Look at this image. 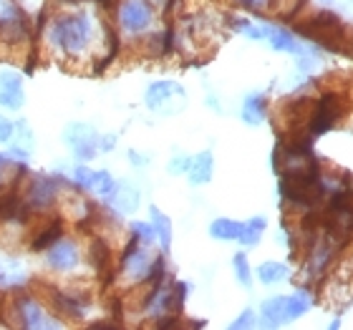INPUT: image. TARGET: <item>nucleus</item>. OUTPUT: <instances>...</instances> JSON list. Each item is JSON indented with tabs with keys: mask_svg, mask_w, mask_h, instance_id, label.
Returning <instances> with one entry per match:
<instances>
[{
	"mask_svg": "<svg viewBox=\"0 0 353 330\" xmlns=\"http://www.w3.org/2000/svg\"><path fill=\"white\" fill-rule=\"evenodd\" d=\"M46 38L53 51H59L66 59H83L96 41V25L94 18L86 10H63L53 15Z\"/></svg>",
	"mask_w": 353,
	"mask_h": 330,
	"instance_id": "1",
	"label": "nucleus"
},
{
	"mask_svg": "<svg viewBox=\"0 0 353 330\" xmlns=\"http://www.w3.org/2000/svg\"><path fill=\"white\" fill-rule=\"evenodd\" d=\"M159 255L152 252V245H144L139 240H129L121 262H119V278L126 285H141V282H152V272Z\"/></svg>",
	"mask_w": 353,
	"mask_h": 330,
	"instance_id": "2",
	"label": "nucleus"
},
{
	"mask_svg": "<svg viewBox=\"0 0 353 330\" xmlns=\"http://www.w3.org/2000/svg\"><path fill=\"white\" fill-rule=\"evenodd\" d=\"M114 18H117V28L121 30V36L141 38L154 25V3L152 0H119Z\"/></svg>",
	"mask_w": 353,
	"mask_h": 330,
	"instance_id": "3",
	"label": "nucleus"
},
{
	"mask_svg": "<svg viewBox=\"0 0 353 330\" xmlns=\"http://www.w3.org/2000/svg\"><path fill=\"white\" fill-rule=\"evenodd\" d=\"M10 313L15 318V325L21 328H61V320H53L36 298H30L28 293L26 295H15L13 305H10Z\"/></svg>",
	"mask_w": 353,
	"mask_h": 330,
	"instance_id": "4",
	"label": "nucleus"
},
{
	"mask_svg": "<svg viewBox=\"0 0 353 330\" xmlns=\"http://www.w3.org/2000/svg\"><path fill=\"white\" fill-rule=\"evenodd\" d=\"M63 141L74 149V154L79 162H91L101 149H99V141L101 136L96 134V129L91 124H81V121H74V124L66 126L63 132Z\"/></svg>",
	"mask_w": 353,
	"mask_h": 330,
	"instance_id": "5",
	"label": "nucleus"
},
{
	"mask_svg": "<svg viewBox=\"0 0 353 330\" xmlns=\"http://www.w3.org/2000/svg\"><path fill=\"white\" fill-rule=\"evenodd\" d=\"M23 199H26L30 209H36V212L51 209V207L56 205V199H59V179L51 174H36L28 182V187H26Z\"/></svg>",
	"mask_w": 353,
	"mask_h": 330,
	"instance_id": "6",
	"label": "nucleus"
},
{
	"mask_svg": "<svg viewBox=\"0 0 353 330\" xmlns=\"http://www.w3.org/2000/svg\"><path fill=\"white\" fill-rule=\"evenodd\" d=\"M46 262L53 272H74L81 265V247L71 237H61L46 249Z\"/></svg>",
	"mask_w": 353,
	"mask_h": 330,
	"instance_id": "7",
	"label": "nucleus"
},
{
	"mask_svg": "<svg viewBox=\"0 0 353 330\" xmlns=\"http://www.w3.org/2000/svg\"><path fill=\"white\" fill-rule=\"evenodd\" d=\"M26 103L23 76L15 71H0V106L8 111H21Z\"/></svg>",
	"mask_w": 353,
	"mask_h": 330,
	"instance_id": "8",
	"label": "nucleus"
},
{
	"mask_svg": "<svg viewBox=\"0 0 353 330\" xmlns=\"http://www.w3.org/2000/svg\"><path fill=\"white\" fill-rule=\"evenodd\" d=\"M172 99H184V88L176 81H154L144 94V103L152 111H164Z\"/></svg>",
	"mask_w": 353,
	"mask_h": 330,
	"instance_id": "9",
	"label": "nucleus"
},
{
	"mask_svg": "<svg viewBox=\"0 0 353 330\" xmlns=\"http://www.w3.org/2000/svg\"><path fill=\"white\" fill-rule=\"evenodd\" d=\"M51 300L56 305V313L63 318H76V320H81L83 313H86V305H88V298L79 293H61V290H53L51 293Z\"/></svg>",
	"mask_w": 353,
	"mask_h": 330,
	"instance_id": "10",
	"label": "nucleus"
},
{
	"mask_svg": "<svg viewBox=\"0 0 353 330\" xmlns=\"http://www.w3.org/2000/svg\"><path fill=\"white\" fill-rule=\"evenodd\" d=\"M285 298L288 295H272L260 305V325L263 328H278L285 323Z\"/></svg>",
	"mask_w": 353,
	"mask_h": 330,
	"instance_id": "11",
	"label": "nucleus"
},
{
	"mask_svg": "<svg viewBox=\"0 0 353 330\" xmlns=\"http://www.w3.org/2000/svg\"><path fill=\"white\" fill-rule=\"evenodd\" d=\"M212 172H214L212 152H199L197 156H192V167H190V172H187V179H190L194 187H202V184L212 182Z\"/></svg>",
	"mask_w": 353,
	"mask_h": 330,
	"instance_id": "12",
	"label": "nucleus"
},
{
	"mask_svg": "<svg viewBox=\"0 0 353 330\" xmlns=\"http://www.w3.org/2000/svg\"><path fill=\"white\" fill-rule=\"evenodd\" d=\"M268 118V99L263 94H248L243 101V121L248 126H260Z\"/></svg>",
	"mask_w": 353,
	"mask_h": 330,
	"instance_id": "13",
	"label": "nucleus"
},
{
	"mask_svg": "<svg viewBox=\"0 0 353 330\" xmlns=\"http://www.w3.org/2000/svg\"><path fill=\"white\" fill-rule=\"evenodd\" d=\"M243 225L245 222L230 220V217H217L210 225V237L217 240V243H237L240 235H243Z\"/></svg>",
	"mask_w": 353,
	"mask_h": 330,
	"instance_id": "14",
	"label": "nucleus"
},
{
	"mask_svg": "<svg viewBox=\"0 0 353 330\" xmlns=\"http://www.w3.org/2000/svg\"><path fill=\"white\" fill-rule=\"evenodd\" d=\"M109 205L117 209L119 214H132L139 209V192L134 189L132 184H119L114 197L109 199Z\"/></svg>",
	"mask_w": 353,
	"mask_h": 330,
	"instance_id": "15",
	"label": "nucleus"
},
{
	"mask_svg": "<svg viewBox=\"0 0 353 330\" xmlns=\"http://www.w3.org/2000/svg\"><path fill=\"white\" fill-rule=\"evenodd\" d=\"M268 43L272 45V51L280 53H295V56H305V48L298 43V38L290 33V30L283 28H270L268 33Z\"/></svg>",
	"mask_w": 353,
	"mask_h": 330,
	"instance_id": "16",
	"label": "nucleus"
},
{
	"mask_svg": "<svg viewBox=\"0 0 353 330\" xmlns=\"http://www.w3.org/2000/svg\"><path fill=\"white\" fill-rule=\"evenodd\" d=\"M255 275H258L263 285H280V282H285L290 278V267L285 262H278V260H268V262L258 265Z\"/></svg>",
	"mask_w": 353,
	"mask_h": 330,
	"instance_id": "17",
	"label": "nucleus"
},
{
	"mask_svg": "<svg viewBox=\"0 0 353 330\" xmlns=\"http://www.w3.org/2000/svg\"><path fill=\"white\" fill-rule=\"evenodd\" d=\"M28 280V272L10 257H0V287H21Z\"/></svg>",
	"mask_w": 353,
	"mask_h": 330,
	"instance_id": "18",
	"label": "nucleus"
},
{
	"mask_svg": "<svg viewBox=\"0 0 353 330\" xmlns=\"http://www.w3.org/2000/svg\"><path fill=\"white\" fill-rule=\"evenodd\" d=\"M313 305V295L308 290H301V293H293L285 298V323L290 320H298L301 316H305Z\"/></svg>",
	"mask_w": 353,
	"mask_h": 330,
	"instance_id": "19",
	"label": "nucleus"
},
{
	"mask_svg": "<svg viewBox=\"0 0 353 330\" xmlns=\"http://www.w3.org/2000/svg\"><path fill=\"white\" fill-rule=\"evenodd\" d=\"M149 214H152V225L157 229V240L162 245V252H170L172 247V220L159 209V207H149Z\"/></svg>",
	"mask_w": 353,
	"mask_h": 330,
	"instance_id": "20",
	"label": "nucleus"
},
{
	"mask_svg": "<svg viewBox=\"0 0 353 330\" xmlns=\"http://www.w3.org/2000/svg\"><path fill=\"white\" fill-rule=\"evenodd\" d=\"M268 227V220L265 217H252L243 225V235L237 243L243 245V247H258L260 240H263V232Z\"/></svg>",
	"mask_w": 353,
	"mask_h": 330,
	"instance_id": "21",
	"label": "nucleus"
},
{
	"mask_svg": "<svg viewBox=\"0 0 353 330\" xmlns=\"http://www.w3.org/2000/svg\"><path fill=\"white\" fill-rule=\"evenodd\" d=\"M232 270H235V278L240 285L243 287L252 285V267H250V262H248V255H245V252H235V257H232Z\"/></svg>",
	"mask_w": 353,
	"mask_h": 330,
	"instance_id": "22",
	"label": "nucleus"
},
{
	"mask_svg": "<svg viewBox=\"0 0 353 330\" xmlns=\"http://www.w3.org/2000/svg\"><path fill=\"white\" fill-rule=\"evenodd\" d=\"M117 187H119V182L109 174V172H106V169H101V172H96L94 192L99 194V197H103L106 202H109V199L114 197V192H117Z\"/></svg>",
	"mask_w": 353,
	"mask_h": 330,
	"instance_id": "23",
	"label": "nucleus"
},
{
	"mask_svg": "<svg viewBox=\"0 0 353 330\" xmlns=\"http://www.w3.org/2000/svg\"><path fill=\"white\" fill-rule=\"evenodd\" d=\"M235 28L240 30L243 36L252 38V41H268V33H270L268 25H258V23L248 21V18H235Z\"/></svg>",
	"mask_w": 353,
	"mask_h": 330,
	"instance_id": "24",
	"label": "nucleus"
},
{
	"mask_svg": "<svg viewBox=\"0 0 353 330\" xmlns=\"http://www.w3.org/2000/svg\"><path fill=\"white\" fill-rule=\"evenodd\" d=\"M132 237L134 240H139V243H144V245L159 243V240H157V229H154V225H152V220L149 222H132Z\"/></svg>",
	"mask_w": 353,
	"mask_h": 330,
	"instance_id": "25",
	"label": "nucleus"
},
{
	"mask_svg": "<svg viewBox=\"0 0 353 330\" xmlns=\"http://www.w3.org/2000/svg\"><path fill=\"white\" fill-rule=\"evenodd\" d=\"M63 237V229H61V222H53L51 227H46L41 235L36 237V243H33V249H48L56 240Z\"/></svg>",
	"mask_w": 353,
	"mask_h": 330,
	"instance_id": "26",
	"label": "nucleus"
},
{
	"mask_svg": "<svg viewBox=\"0 0 353 330\" xmlns=\"http://www.w3.org/2000/svg\"><path fill=\"white\" fill-rule=\"evenodd\" d=\"M74 184L83 192H94L96 172H94V169H88L86 164H79V167L74 169Z\"/></svg>",
	"mask_w": 353,
	"mask_h": 330,
	"instance_id": "27",
	"label": "nucleus"
},
{
	"mask_svg": "<svg viewBox=\"0 0 353 330\" xmlns=\"http://www.w3.org/2000/svg\"><path fill=\"white\" fill-rule=\"evenodd\" d=\"M258 323V318H255V310H243V313H240V318H235V320H232V323H230V328L232 330H243V328H252V325Z\"/></svg>",
	"mask_w": 353,
	"mask_h": 330,
	"instance_id": "28",
	"label": "nucleus"
},
{
	"mask_svg": "<svg viewBox=\"0 0 353 330\" xmlns=\"http://www.w3.org/2000/svg\"><path fill=\"white\" fill-rule=\"evenodd\" d=\"M190 167H192V156H187V154H176L174 159L170 162L172 174H187V172H190Z\"/></svg>",
	"mask_w": 353,
	"mask_h": 330,
	"instance_id": "29",
	"label": "nucleus"
},
{
	"mask_svg": "<svg viewBox=\"0 0 353 330\" xmlns=\"http://www.w3.org/2000/svg\"><path fill=\"white\" fill-rule=\"evenodd\" d=\"M15 136V124L13 121H8V118L0 116V144H6Z\"/></svg>",
	"mask_w": 353,
	"mask_h": 330,
	"instance_id": "30",
	"label": "nucleus"
},
{
	"mask_svg": "<svg viewBox=\"0 0 353 330\" xmlns=\"http://www.w3.org/2000/svg\"><path fill=\"white\" fill-rule=\"evenodd\" d=\"M235 3H240V6L248 8V10H263V8H268L270 0H235Z\"/></svg>",
	"mask_w": 353,
	"mask_h": 330,
	"instance_id": "31",
	"label": "nucleus"
},
{
	"mask_svg": "<svg viewBox=\"0 0 353 330\" xmlns=\"http://www.w3.org/2000/svg\"><path fill=\"white\" fill-rule=\"evenodd\" d=\"M114 147H117V136H101V141H99L101 152H111Z\"/></svg>",
	"mask_w": 353,
	"mask_h": 330,
	"instance_id": "32",
	"label": "nucleus"
},
{
	"mask_svg": "<svg viewBox=\"0 0 353 330\" xmlns=\"http://www.w3.org/2000/svg\"><path fill=\"white\" fill-rule=\"evenodd\" d=\"M129 162L137 164V167H144L149 162V156H139V152H129Z\"/></svg>",
	"mask_w": 353,
	"mask_h": 330,
	"instance_id": "33",
	"label": "nucleus"
}]
</instances>
